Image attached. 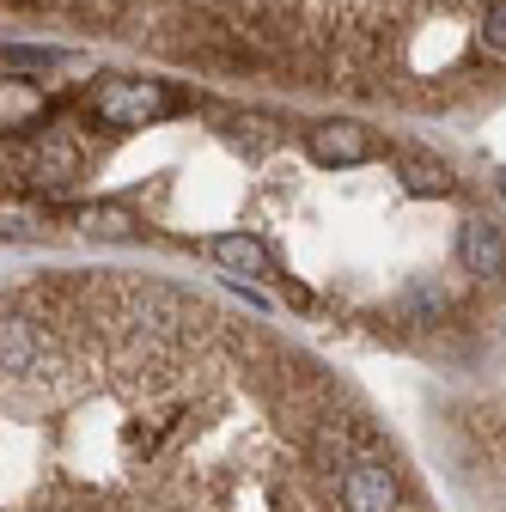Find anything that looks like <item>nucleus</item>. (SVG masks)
I'll return each mask as SVG.
<instances>
[{"instance_id": "f03ea898", "label": "nucleus", "mask_w": 506, "mask_h": 512, "mask_svg": "<svg viewBox=\"0 0 506 512\" xmlns=\"http://www.w3.org/2000/svg\"><path fill=\"white\" fill-rule=\"evenodd\" d=\"M500 7L506 0H0V13L25 25L385 104H446L500 74L488 55Z\"/></svg>"}, {"instance_id": "39448f33", "label": "nucleus", "mask_w": 506, "mask_h": 512, "mask_svg": "<svg viewBox=\"0 0 506 512\" xmlns=\"http://www.w3.org/2000/svg\"><path fill=\"white\" fill-rule=\"evenodd\" d=\"M458 263H464V275H476V281L500 275V269H506V226H494V220H464V226H458Z\"/></svg>"}, {"instance_id": "20e7f679", "label": "nucleus", "mask_w": 506, "mask_h": 512, "mask_svg": "<svg viewBox=\"0 0 506 512\" xmlns=\"http://www.w3.org/2000/svg\"><path fill=\"white\" fill-rule=\"evenodd\" d=\"M305 153L318 165H330V171H354V165L378 159V141H372V128H360V122H311L305 128Z\"/></svg>"}, {"instance_id": "f257e3e1", "label": "nucleus", "mask_w": 506, "mask_h": 512, "mask_svg": "<svg viewBox=\"0 0 506 512\" xmlns=\"http://www.w3.org/2000/svg\"><path fill=\"white\" fill-rule=\"evenodd\" d=\"M0 512H421L342 384L135 269L0 281Z\"/></svg>"}, {"instance_id": "423d86ee", "label": "nucleus", "mask_w": 506, "mask_h": 512, "mask_svg": "<svg viewBox=\"0 0 506 512\" xmlns=\"http://www.w3.org/2000/svg\"><path fill=\"white\" fill-rule=\"evenodd\" d=\"M500 196H506V171H500Z\"/></svg>"}, {"instance_id": "7ed1b4c3", "label": "nucleus", "mask_w": 506, "mask_h": 512, "mask_svg": "<svg viewBox=\"0 0 506 512\" xmlns=\"http://www.w3.org/2000/svg\"><path fill=\"white\" fill-rule=\"evenodd\" d=\"M183 98L165 80H129V74H110L86 92V122L92 128H153L165 116H177Z\"/></svg>"}]
</instances>
